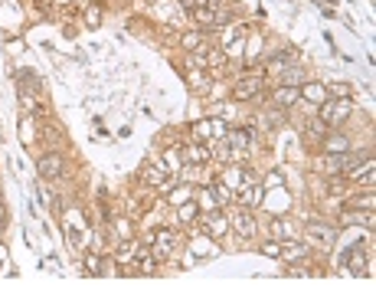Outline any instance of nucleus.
I'll list each match as a JSON object with an SVG mask.
<instances>
[{
	"label": "nucleus",
	"mask_w": 376,
	"mask_h": 295,
	"mask_svg": "<svg viewBox=\"0 0 376 295\" xmlns=\"http://www.w3.org/2000/svg\"><path fill=\"white\" fill-rule=\"evenodd\" d=\"M7 220V210H4V204H0V223H4Z\"/></svg>",
	"instance_id": "nucleus-26"
},
{
	"label": "nucleus",
	"mask_w": 376,
	"mask_h": 295,
	"mask_svg": "<svg viewBox=\"0 0 376 295\" xmlns=\"http://www.w3.org/2000/svg\"><path fill=\"white\" fill-rule=\"evenodd\" d=\"M324 148H327V154H337V151L343 154V151H347V138H343V135H331Z\"/></svg>",
	"instance_id": "nucleus-11"
},
{
	"label": "nucleus",
	"mask_w": 376,
	"mask_h": 295,
	"mask_svg": "<svg viewBox=\"0 0 376 295\" xmlns=\"http://www.w3.org/2000/svg\"><path fill=\"white\" fill-rule=\"evenodd\" d=\"M308 233H311V239H314L317 246H324V250H327V246H334V230L324 227V223H311Z\"/></svg>",
	"instance_id": "nucleus-5"
},
{
	"label": "nucleus",
	"mask_w": 376,
	"mask_h": 295,
	"mask_svg": "<svg viewBox=\"0 0 376 295\" xmlns=\"http://www.w3.org/2000/svg\"><path fill=\"white\" fill-rule=\"evenodd\" d=\"M249 141H252V128H242V131H232V135H229L232 148H246Z\"/></svg>",
	"instance_id": "nucleus-10"
},
{
	"label": "nucleus",
	"mask_w": 376,
	"mask_h": 295,
	"mask_svg": "<svg viewBox=\"0 0 376 295\" xmlns=\"http://www.w3.org/2000/svg\"><path fill=\"white\" fill-rule=\"evenodd\" d=\"M186 154H190V158H186L190 164H203V161H209V151H206V148H200V144H193Z\"/></svg>",
	"instance_id": "nucleus-12"
},
{
	"label": "nucleus",
	"mask_w": 376,
	"mask_h": 295,
	"mask_svg": "<svg viewBox=\"0 0 376 295\" xmlns=\"http://www.w3.org/2000/svg\"><path fill=\"white\" fill-rule=\"evenodd\" d=\"M85 262H89V266H85V273H89V276H105V266H101L98 256H89Z\"/></svg>",
	"instance_id": "nucleus-13"
},
{
	"label": "nucleus",
	"mask_w": 376,
	"mask_h": 295,
	"mask_svg": "<svg viewBox=\"0 0 376 295\" xmlns=\"http://www.w3.org/2000/svg\"><path fill=\"white\" fill-rule=\"evenodd\" d=\"M98 20H101V10L98 7H89V10H85V23H89V27H98Z\"/></svg>",
	"instance_id": "nucleus-18"
},
{
	"label": "nucleus",
	"mask_w": 376,
	"mask_h": 295,
	"mask_svg": "<svg viewBox=\"0 0 376 295\" xmlns=\"http://www.w3.org/2000/svg\"><path fill=\"white\" fill-rule=\"evenodd\" d=\"M272 236H275V239H291V236H288V227H285L281 220L272 223Z\"/></svg>",
	"instance_id": "nucleus-17"
},
{
	"label": "nucleus",
	"mask_w": 376,
	"mask_h": 295,
	"mask_svg": "<svg viewBox=\"0 0 376 295\" xmlns=\"http://www.w3.org/2000/svg\"><path fill=\"white\" fill-rule=\"evenodd\" d=\"M197 216V204H186L183 210H180V220H193Z\"/></svg>",
	"instance_id": "nucleus-23"
},
{
	"label": "nucleus",
	"mask_w": 376,
	"mask_h": 295,
	"mask_svg": "<svg viewBox=\"0 0 376 295\" xmlns=\"http://www.w3.org/2000/svg\"><path fill=\"white\" fill-rule=\"evenodd\" d=\"M350 115V102L343 99V102H320V121L324 125H337V121H343Z\"/></svg>",
	"instance_id": "nucleus-1"
},
{
	"label": "nucleus",
	"mask_w": 376,
	"mask_h": 295,
	"mask_svg": "<svg viewBox=\"0 0 376 295\" xmlns=\"http://www.w3.org/2000/svg\"><path fill=\"white\" fill-rule=\"evenodd\" d=\"M262 82L265 79H258V76H246L236 89H232V95H236V102H246V99H252V95H258V89H262Z\"/></svg>",
	"instance_id": "nucleus-4"
},
{
	"label": "nucleus",
	"mask_w": 376,
	"mask_h": 295,
	"mask_svg": "<svg viewBox=\"0 0 376 295\" xmlns=\"http://www.w3.org/2000/svg\"><path fill=\"white\" fill-rule=\"evenodd\" d=\"M151 243H154V259H167L170 250L177 246V236L170 230H160L157 236H151Z\"/></svg>",
	"instance_id": "nucleus-3"
},
{
	"label": "nucleus",
	"mask_w": 376,
	"mask_h": 295,
	"mask_svg": "<svg viewBox=\"0 0 376 295\" xmlns=\"http://www.w3.org/2000/svg\"><path fill=\"white\" fill-rule=\"evenodd\" d=\"M193 17H197L200 23H213L216 13H213V7H193Z\"/></svg>",
	"instance_id": "nucleus-15"
},
{
	"label": "nucleus",
	"mask_w": 376,
	"mask_h": 295,
	"mask_svg": "<svg viewBox=\"0 0 376 295\" xmlns=\"http://www.w3.org/2000/svg\"><path fill=\"white\" fill-rule=\"evenodd\" d=\"M180 7H186V10H193V7H197V0H180Z\"/></svg>",
	"instance_id": "nucleus-25"
},
{
	"label": "nucleus",
	"mask_w": 376,
	"mask_h": 295,
	"mask_svg": "<svg viewBox=\"0 0 376 295\" xmlns=\"http://www.w3.org/2000/svg\"><path fill=\"white\" fill-rule=\"evenodd\" d=\"M298 99H301V92H298V89H288V85L275 92V105H285V108H288V105H294Z\"/></svg>",
	"instance_id": "nucleus-9"
},
{
	"label": "nucleus",
	"mask_w": 376,
	"mask_h": 295,
	"mask_svg": "<svg viewBox=\"0 0 376 295\" xmlns=\"http://www.w3.org/2000/svg\"><path fill=\"white\" fill-rule=\"evenodd\" d=\"M232 227H236V233H239V236H255V220H252V216H249L246 210H239L236 216H232Z\"/></svg>",
	"instance_id": "nucleus-6"
},
{
	"label": "nucleus",
	"mask_w": 376,
	"mask_h": 295,
	"mask_svg": "<svg viewBox=\"0 0 376 295\" xmlns=\"http://www.w3.org/2000/svg\"><path fill=\"white\" fill-rule=\"evenodd\" d=\"M301 82V69H291V72H285V85H298Z\"/></svg>",
	"instance_id": "nucleus-21"
},
{
	"label": "nucleus",
	"mask_w": 376,
	"mask_h": 295,
	"mask_svg": "<svg viewBox=\"0 0 376 295\" xmlns=\"http://www.w3.org/2000/svg\"><path fill=\"white\" fill-rule=\"evenodd\" d=\"M301 92V99H311V102H327V89L324 85H304V89H298Z\"/></svg>",
	"instance_id": "nucleus-7"
},
{
	"label": "nucleus",
	"mask_w": 376,
	"mask_h": 295,
	"mask_svg": "<svg viewBox=\"0 0 376 295\" xmlns=\"http://www.w3.org/2000/svg\"><path fill=\"white\" fill-rule=\"evenodd\" d=\"M200 43H203V36H200V33H186V36H183V50H186V53H193Z\"/></svg>",
	"instance_id": "nucleus-16"
},
{
	"label": "nucleus",
	"mask_w": 376,
	"mask_h": 295,
	"mask_svg": "<svg viewBox=\"0 0 376 295\" xmlns=\"http://www.w3.org/2000/svg\"><path fill=\"white\" fill-rule=\"evenodd\" d=\"M331 92H334V95H343V99H347L350 89H347V85H331Z\"/></svg>",
	"instance_id": "nucleus-24"
},
{
	"label": "nucleus",
	"mask_w": 376,
	"mask_h": 295,
	"mask_svg": "<svg viewBox=\"0 0 376 295\" xmlns=\"http://www.w3.org/2000/svg\"><path fill=\"white\" fill-rule=\"evenodd\" d=\"M154 273H157L154 259H141V276H154Z\"/></svg>",
	"instance_id": "nucleus-19"
},
{
	"label": "nucleus",
	"mask_w": 376,
	"mask_h": 295,
	"mask_svg": "<svg viewBox=\"0 0 376 295\" xmlns=\"http://www.w3.org/2000/svg\"><path fill=\"white\" fill-rule=\"evenodd\" d=\"M7 259V250H4V246H0V262H4Z\"/></svg>",
	"instance_id": "nucleus-27"
},
{
	"label": "nucleus",
	"mask_w": 376,
	"mask_h": 295,
	"mask_svg": "<svg viewBox=\"0 0 376 295\" xmlns=\"http://www.w3.org/2000/svg\"><path fill=\"white\" fill-rule=\"evenodd\" d=\"M308 128H311V138H320V135H324V128H327V125H324V121L317 118V121H311Z\"/></svg>",
	"instance_id": "nucleus-20"
},
{
	"label": "nucleus",
	"mask_w": 376,
	"mask_h": 295,
	"mask_svg": "<svg viewBox=\"0 0 376 295\" xmlns=\"http://www.w3.org/2000/svg\"><path fill=\"white\" fill-rule=\"evenodd\" d=\"M262 253H265V256H281V246L275 243V239H272V243H265V246H262Z\"/></svg>",
	"instance_id": "nucleus-22"
},
{
	"label": "nucleus",
	"mask_w": 376,
	"mask_h": 295,
	"mask_svg": "<svg viewBox=\"0 0 376 295\" xmlns=\"http://www.w3.org/2000/svg\"><path fill=\"white\" fill-rule=\"evenodd\" d=\"M135 253H138V243H135V239H131V243L124 239V243H121V250H118V259H121V262H128Z\"/></svg>",
	"instance_id": "nucleus-14"
},
{
	"label": "nucleus",
	"mask_w": 376,
	"mask_h": 295,
	"mask_svg": "<svg viewBox=\"0 0 376 295\" xmlns=\"http://www.w3.org/2000/svg\"><path fill=\"white\" fill-rule=\"evenodd\" d=\"M36 167H40L43 181H56V177L62 174V158L59 154H43V158L36 161Z\"/></svg>",
	"instance_id": "nucleus-2"
},
{
	"label": "nucleus",
	"mask_w": 376,
	"mask_h": 295,
	"mask_svg": "<svg viewBox=\"0 0 376 295\" xmlns=\"http://www.w3.org/2000/svg\"><path fill=\"white\" fill-rule=\"evenodd\" d=\"M281 256H285L288 262H298V259H304V256H308V246H301V243H291V239H288V246L281 250Z\"/></svg>",
	"instance_id": "nucleus-8"
}]
</instances>
